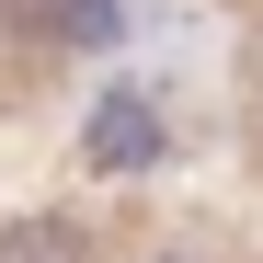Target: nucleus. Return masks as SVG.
Segmentation results:
<instances>
[{"label": "nucleus", "instance_id": "nucleus-1", "mask_svg": "<svg viewBox=\"0 0 263 263\" xmlns=\"http://www.w3.org/2000/svg\"><path fill=\"white\" fill-rule=\"evenodd\" d=\"M80 138H92V160H103V172H160V160H172V115H160L149 92H103Z\"/></svg>", "mask_w": 263, "mask_h": 263}, {"label": "nucleus", "instance_id": "nucleus-2", "mask_svg": "<svg viewBox=\"0 0 263 263\" xmlns=\"http://www.w3.org/2000/svg\"><path fill=\"white\" fill-rule=\"evenodd\" d=\"M34 34H46L58 58H115V46H126V0H46Z\"/></svg>", "mask_w": 263, "mask_h": 263}, {"label": "nucleus", "instance_id": "nucleus-3", "mask_svg": "<svg viewBox=\"0 0 263 263\" xmlns=\"http://www.w3.org/2000/svg\"><path fill=\"white\" fill-rule=\"evenodd\" d=\"M160 263H195V252H160Z\"/></svg>", "mask_w": 263, "mask_h": 263}]
</instances>
